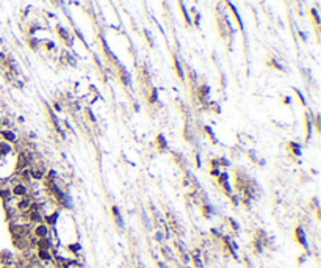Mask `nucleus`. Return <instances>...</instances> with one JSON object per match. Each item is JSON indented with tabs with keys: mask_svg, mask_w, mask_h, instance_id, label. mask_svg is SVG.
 Wrapping results in <instances>:
<instances>
[{
	"mask_svg": "<svg viewBox=\"0 0 321 268\" xmlns=\"http://www.w3.org/2000/svg\"><path fill=\"white\" fill-rule=\"evenodd\" d=\"M33 237H35L36 240H39V238H47V235H49V227H47V224L46 223H39L38 226L33 229Z\"/></svg>",
	"mask_w": 321,
	"mask_h": 268,
	"instance_id": "f03ea898",
	"label": "nucleus"
},
{
	"mask_svg": "<svg viewBox=\"0 0 321 268\" xmlns=\"http://www.w3.org/2000/svg\"><path fill=\"white\" fill-rule=\"evenodd\" d=\"M85 111H86V116H88V118H89V119H91V121H92V122H96V118H94V116H92L91 110H89V108H86V110H85Z\"/></svg>",
	"mask_w": 321,
	"mask_h": 268,
	"instance_id": "5701e85b",
	"label": "nucleus"
},
{
	"mask_svg": "<svg viewBox=\"0 0 321 268\" xmlns=\"http://www.w3.org/2000/svg\"><path fill=\"white\" fill-rule=\"evenodd\" d=\"M172 60H174V69H176V72H177V77H179L180 80H185V72H183V68H182V64H180L179 58L174 55Z\"/></svg>",
	"mask_w": 321,
	"mask_h": 268,
	"instance_id": "9d476101",
	"label": "nucleus"
},
{
	"mask_svg": "<svg viewBox=\"0 0 321 268\" xmlns=\"http://www.w3.org/2000/svg\"><path fill=\"white\" fill-rule=\"evenodd\" d=\"M155 144H157V147H158V150H166V149H168V141H166V138L162 135V133L157 135Z\"/></svg>",
	"mask_w": 321,
	"mask_h": 268,
	"instance_id": "9b49d317",
	"label": "nucleus"
},
{
	"mask_svg": "<svg viewBox=\"0 0 321 268\" xmlns=\"http://www.w3.org/2000/svg\"><path fill=\"white\" fill-rule=\"evenodd\" d=\"M216 177H218V182H219V185L222 187L224 193H226L227 196H232V190H230V183H229V176H227L226 173H219Z\"/></svg>",
	"mask_w": 321,
	"mask_h": 268,
	"instance_id": "7ed1b4c3",
	"label": "nucleus"
},
{
	"mask_svg": "<svg viewBox=\"0 0 321 268\" xmlns=\"http://www.w3.org/2000/svg\"><path fill=\"white\" fill-rule=\"evenodd\" d=\"M205 132H207V135L210 133V140H212L213 143H216V136H215V133H213L212 127H208V126H207V127H205Z\"/></svg>",
	"mask_w": 321,
	"mask_h": 268,
	"instance_id": "4be33fe9",
	"label": "nucleus"
},
{
	"mask_svg": "<svg viewBox=\"0 0 321 268\" xmlns=\"http://www.w3.org/2000/svg\"><path fill=\"white\" fill-rule=\"evenodd\" d=\"M200 210H202V213H204V216H205V218H208V216L212 215V209H210V206H208V204H202Z\"/></svg>",
	"mask_w": 321,
	"mask_h": 268,
	"instance_id": "6ab92c4d",
	"label": "nucleus"
},
{
	"mask_svg": "<svg viewBox=\"0 0 321 268\" xmlns=\"http://www.w3.org/2000/svg\"><path fill=\"white\" fill-rule=\"evenodd\" d=\"M227 5H229V8L232 9V13H233V16H235V19H237V22H238V25H240V28H243V21H241V17H240V14H238V11H237V8L232 5V3L227 0Z\"/></svg>",
	"mask_w": 321,
	"mask_h": 268,
	"instance_id": "4468645a",
	"label": "nucleus"
},
{
	"mask_svg": "<svg viewBox=\"0 0 321 268\" xmlns=\"http://www.w3.org/2000/svg\"><path fill=\"white\" fill-rule=\"evenodd\" d=\"M157 100H158V93H157L155 88H152V93L149 96V103H155Z\"/></svg>",
	"mask_w": 321,
	"mask_h": 268,
	"instance_id": "aec40b11",
	"label": "nucleus"
},
{
	"mask_svg": "<svg viewBox=\"0 0 321 268\" xmlns=\"http://www.w3.org/2000/svg\"><path fill=\"white\" fill-rule=\"evenodd\" d=\"M118 71H119V77H121L124 85H130V74L125 71V68H124V66H119Z\"/></svg>",
	"mask_w": 321,
	"mask_h": 268,
	"instance_id": "f8f14e48",
	"label": "nucleus"
},
{
	"mask_svg": "<svg viewBox=\"0 0 321 268\" xmlns=\"http://www.w3.org/2000/svg\"><path fill=\"white\" fill-rule=\"evenodd\" d=\"M31 202H33V199L31 197H28V196H24V197H21V201L17 202V210L19 212H27V210L30 209V206H31Z\"/></svg>",
	"mask_w": 321,
	"mask_h": 268,
	"instance_id": "0eeeda50",
	"label": "nucleus"
},
{
	"mask_svg": "<svg viewBox=\"0 0 321 268\" xmlns=\"http://www.w3.org/2000/svg\"><path fill=\"white\" fill-rule=\"evenodd\" d=\"M30 47H31V49H38V41H36V39L30 41Z\"/></svg>",
	"mask_w": 321,
	"mask_h": 268,
	"instance_id": "393cba45",
	"label": "nucleus"
},
{
	"mask_svg": "<svg viewBox=\"0 0 321 268\" xmlns=\"http://www.w3.org/2000/svg\"><path fill=\"white\" fill-rule=\"evenodd\" d=\"M198 97H199V100L200 102H207V99H208V94H210V88L207 85H202V86H199L198 88Z\"/></svg>",
	"mask_w": 321,
	"mask_h": 268,
	"instance_id": "6e6552de",
	"label": "nucleus"
},
{
	"mask_svg": "<svg viewBox=\"0 0 321 268\" xmlns=\"http://www.w3.org/2000/svg\"><path fill=\"white\" fill-rule=\"evenodd\" d=\"M0 136H2L6 143H16L17 141V135H16L14 132H11V130H2V132H0Z\"/></svg>",
	"mask_w": 321,
	"mask_h": 268,
	"instance_id": "1a4fd4ad",
	"label": "nucleus"
},
{
	"mask_svg": "<svg viewBox=\"0 0 321 268\" xmlns=\"http://www.w3.org/2000/svg\"><path fill=\"white\" fill-rule=\"evenodd\" d=\"M144 35L147 36V41H149V44L150 46H153V41H152V36H150V33L147 32V30H144Z\"/></svg>",
	"mask_w": 321,
	"mask_h": 268,
	"instance_id": "b1692460",
	"label": "nucleus"
},
{
	"mask_svg": "<svg viewBox=\"0 0 321 268\" xmlns=\"http://www.w3.org/2000/svg\"><path fill=\"white\" fill-rule=\"evenodd\" d=\"M310 14H312V17H313V22H315L316 25L320 24V16H318V11H316L315 8H312L310 9Z\"/></svg>",
	"mask_w": 321,
	"mask_h": 268,
	"instance_id": "412c9836",
	"label": "nucleus"
},
{
	"mask_svg": "<svg viewBox=\"0 0 321 268\" xmlns=\"http://www.w3.org/2000/svg\"><path fill=\"white\" fill-rule=\"evenodd\" d=\"M11 193L14 196H19V197H24V196H28V187L22 182H17L14 187H13Z\"/></svg>",
	"mask_w": 321,
	"mask_h": 268,
	"instance_id": "39448f33",
	"label": "nucleus"
},
{
	"mask_svg": "<svg viewBox=\"0 0 321 268\" xmlns=\"http://www.w3.org/2000/svg\"><path fill=\"white\" fill-rule=\"evenodd\" d=\"M157 240H163V235H162V232H157Z\"/></svg>",
	"mask_w": 321,
	"mask_h": 268,
	"instance_id": "a878e982",
	"label": "nucleus"
},
{
	"mask_svg": "<svg viewBox=\"0 0 321 268\" xmlns=\"http://www.w3.org/2000/svg\"><path fill=\"white\" fill-rule=\"evenodd\" d=\"M179 5H180V11H182V14H183V19H185V22L190 25V24H191V19H190L188 13H186V8H185V5H183L182 0H179Z\"/></svg>",
	"mask_w": 321,
	"mask_h": 268,
	"instance_id": "f3484780",
	"label": "nucleus"
},
{
	"mask_svg": "<svg viewBox=\"0 0 321 268\" xmlns=\"http://www.w3.org/2000/svg\"><path fill=\"white\" fill-rule=\"evenodd\" d=\"M218 25H219V33H221V36H230L232 35V25H230V22L227 21V17L224 14L218 16Z\"/></svg>",
	"mask_w": 321,
	"mask_h": 268,
	"instance_id": "f257e3e1",
	"label": "nucleus"
},
{
	"mask_svg": "<svg viewBox=\"0 0 321 268\" xmlns=\"http://www.w3.org/2000/svg\"><path fill=\"white\" fill-rule=\"evenodd\" d=\"M288 149H290V152L292 154H295V155H299L301 154V147H299V144H296V143H288Z\"/></svg>",
	"mask_w": 321,
	"mask_h": 268,
	"instance_id": "a211bd4d",
	"label": "nucleus"
},
{
	"mask_svg": "<svg viewBox=\"0 0 321 268\" xmlns=\"http://www.w3.org/2000/svg\"><path fill=\"white\" fill-rule=\"evenodd\" d=\"M56 35L61 38V41L64 42L66 46H71L72 44V36H71V33H69L66 28H63L61 25H56Z\"/></svg>",
	"mask_w": 321,
	"mask_h": 268,
	"instance_id": "20e7f679",
	"label": "nucleus"
},
{
	"mask_svg": "<svg viewBox=\"0 0 321 268\" xmlns=\"http://www.w3.org/2000/svg\"><path fill=\"white\" fill-rule=\"evenodd\" d=\"M0 263L2 265H9L11 263V254L8 251H2L0 253Z\"/></svg>",
	"mask_w": 321,
	"mask_h": 268,
	"instance_id": "ddd939ff",
	"label": "nucleus"
},
{
	"mask_svg": "<svg viewBox=\"0 0 321 268\" xmlns=\"http://www.w3.org/2000/svg\"><path fill=\"white\" fill-rule=\"evenodd\" d=\"M138 268H143V267H138Z\"/></svg>",
	"mask_w": 321,
	"mask_h": 268,
	"instance_id": "bb28decb",
	"label": "nucleus"
},
{
	"mask_svg": "<svg viewBox=\"0 0 321 268\" xmlns=\"http://www.w3.org/2000/svg\"><path fill=\"white\" fill-rule=\"evenodd\" d=\"M312 136V121L309 119V116L306 115V140L309 141Z\"/></svg>",
	"mask_w": 321,
	"mask_h": 268,
	"instance_id": "2eb2a0df",
	"label": "nucleus"
},
{
	"mask_svg": "<svg viewBox=\"0 0 321 268\" xmlns=\"http://www.w3.org/2000/svg\"><path fill=\"white\" fill-rule=\"evenodd\" d=\"M295 238L296 242L301 244L302 248H307V240H306V232H304V229L301 226H298L295 229Z\"/></svg>",
	"mask_w": 321,
	"mask_h": 268,
	"instance_id": "423d86ee",
	"label": "nucleus"
},
{
	"mask_svg": "<svg viewBox=\"0 0 321 268\" xmlns=\"http://www.w3.org/2000/svg\"><path fill=\"white\" fill-rule=\"evenodd\" d=\"M111 213H113V216H115V220H116V223H118V226L122 227V218H121V213H119V209H118L116 206L111 207Z\"/></svg>",
	"mask_w": 321,
	"mask_h": 268,
	"instance_id": "dca6fc26",
	"label": "nucleus"
}]
</instances>
